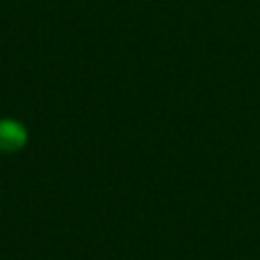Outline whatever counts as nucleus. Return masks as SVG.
I'll return each instance as SVG.
<instances>
[{"instance_id": "nucleus-1", "label": "nucleus", "mask_w": 260, "mask_h": 260, "mask_svg": "<svg viewBox=\"0 0 260 260\" xmlns=\"http://www.w3.org/2000/svg\"><path fill=\"white\" fill-rule=\"evenodd\" d=\"M28 142V130L26 126L16 118H0V152L2 154H14L22 150Z\"/></svg>"}]
</instances>
